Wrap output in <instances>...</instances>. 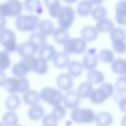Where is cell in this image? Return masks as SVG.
<instances>
[{"label": "cell", "mask_w": 126, "mask_h": 126, "mask_svg": "<svg viewBox=\"0 0 126 126\" xmlns=\"http://www.w3.org/2000/svg\"><path fill=\"white\" fill-rule=\"evenodd\" d=\"M114 28L113 22L108 18H104L98 21L95 25V29L101 32H111Z\"/></svg>", "instance_id": "83f0119b"}, {"label": "cell", "mask_w": 126, "mask_h": 126, "mask_svg": "<svg viewBox=\"0 0 126 126\" xmlns=\"http://www.w3.org/2000/svg\"><path fill=\"white\" fill-rule=\"evenodd\" d=\"M3 86L9 94L25 93L29 90L30 83L25 77H10L6 78Z\"/></svg>", "instance_id": "7a4b0ae2"}, {"label": "cell", "mask_w": 126, "mask_h": 126, "mask_svg": "<svg viewBox=\"0 0 126 126\" xmlns=\"http://www.w3.org/2000/svg\"><path fill=\"white\" fill-rule=\"evenodd\" d=\"M121 124L122 126H126V115L123 117L121 121Z\"/></svg>", "instance_id": "ee69618b"}, {"label": "cell", "mask_w": 126, "mask_h": 126, "mask_svg": "<svg viewBox=\"0 0 126 126\" xmlns=\"http://www.w3.org/2000/svg\"><path fill=\"white\" fill-rule=\"evenodd\" d=\"M37 28L40 33L44 36H48L54 33L55 30L53 23L49 19L39 21Z\"/></svg>", "instance_id": "d6986e66"}, {"label": "cell", "mask_w": 126, "mask_h": 126, "mask_svg": "<svg viewBox=\"0 0 126 126\" xmlns=\"http://www.w3.org/2000/svg\"><path fill=\"white\" fill-rule=\"evenodd\" d=\"M10 64V60L8 53L5 50H1L0 53V71L6 70Z\"/></svg>", "instance_id": "8d00e7d4"}, {"label": "cell", "mask_w": 126, "mask_h": 126, "mask_svg": "<svg viewBox=\"0 0 126 126\" xmlns=\"http://www.w3.org/2000/svg\"><path fill=\"white\" fill-rule=\"evenodd\" d=\"M58 120L51 114H47L43 118L42 124L43 126H58Z\"/></svg>", "instance_id": "b9f144b4"}, {"label": "cell", "mask_w": 126, "mask_h": 126, "mask_svg": "<svg viewBox=\"0 0 126 126\" xmlns=\"http://www.w3.org/2000/svg\"><path fill=\"white\" fill-rule=\"evenodd\" d=\"M83 66L82 63L77 61H73L69 63L67 70L69 74L73 77H78L82 72Z\"/></svg>", "instance_id": "1f68e13d"}, {"label": "cell", "mask_w": 126, "mask_h": 126, "mask_svg": "<svg viewBox=\"0 0 126 126\" xmlns=\"http://www.w3.org/2000/svg\"><path fill=\"white\" fill-rule=\"evenodd\" d=\"M107 14V9L104 6L100 5L95 7L91 12L92 17L97 21L105 18Z\"/></svg>", "instance_id": "d590c367"}, {"label": "cell", "mask_w": 126, "mask_h": 126, "mask_svg": "<svg viewBox=\"0 0 126 126\" xmlns=\"http://www.w3.org/2000/svg\"><path fill=\"white\" fill-rule=\"evenodd\" d=\"M44 114L43 108L39 105L32 106L29 110L28 115L29 118L33 121H37L42 118Z\"/></svg>", "instance_id": "4dcf8cb0"}, {"label": "cell", "mask_w": 126, "mask_h": 126, "mask_svg": "<svg viewBox=\"0 0 126 126\" xmlns=\"http://www.w3.org/2000/svg\"><path fill=\"white\" fill-rule=\"evenodd\" d=\"M72 120L78 124H89L94 120L95 116L91 109L79 108L73 109L70 114Z\"/></svg>", "instance_id": "ba28073f"}, {"label": "cell", "mask_w": 126, "mask_h": 126, "mask_svg": "<svg viewBox=\"0 0 126 126\" xmlns=\"http://www.w3.org/2000/svg\"><path fill=\"white\" fill-rule=\"evenodd\" d=\"M116 20L121 25H126V1L121 0L116 5Z\"/></svg>", "instance_id": "2e32d148"}, {"label": "cell", "mask_w": 126, "mask_h": 126, "mask_svg": "<svg viewBox=\"0 0 126 126\" xmlns=\"http://www.w3.org/2000/svg\"><path fill=\"white\" fill-rule=\"evenodd\" d=\"M86 42L80 37L69 38L63 44V49L67 54H82L86 50Z\"/></svg>", "instance_id": "8fae6325"}, {"label": "cell", "mask_w": 126, "mask_h": 126, "mask_svg": "<svg viewBox=\"0 0 126 126\" xmlns=\"http://www.w3.org/2000/svg\"><path fill=\"white\" fill-rule=\"evenodd\" d=\"M88 82L91 84H98L102 83L104 80L103 73L96 69H92L88 71L86 74Z\"/></svg>", "instance_id": "cb8c5ba5"}, {"label": "cell", "mask_w": 126, "mask_h": 126, "mask_svg": "<svg viewBox=\"0 0 126 126\" xmlns=\"http://www.w3.org/2000/svg\"><path fill=\"white\" fill-rule=\"evenodd\" d=\"M40 98L39 94L33 90H29L23 94V101L26 104L31 106L37 105Z\"/></svg>", "instance_id": "603a6c76"}, {"label": "cell", "mask_w": 126, "mask_h": 126, "mask_svg": "<svg viewBox=\"0 0 126 126\" xmlns=\"http://www.w3.org/2000/svg\"><path fill=\"white\" fill-rule=\"evenodd\" d=\"M20 97L14 94H12L9 95L5 100V104L6 108L10 111H13L17 109L20 105Z\"/></svg>", "instance_id": "e575fe53"}, {"label": "cell", "mask_w": 126, "mask_h": 126, "mask_svg": "<svg viewBox=\"0 0 126 126\" xmlns=\"http://www.w3.org/2000/svg\"><path fill=\"white\" fill-rule=\"evenodd\" d=\"M113 50L117 54H123L126 51V32L122 27L114 28L110 33Z\"/></svg>", "instance_id": "3957f363"}, {"label": "cell", "mask_w": 126, "mask_h": 126, "mask_svg": "<svg viewBox=\"0 0 126 126\" xmlns=\"http://www.w3.org/2000/svg\"><path fill=\"white\" fill-rule=\"evenodd\" d=\"M112 115L106 111L98 113L95 117L94 121L98 126H109L113 122Z\"/></svg>", "instance_id": "ffe728a7"}, {"label": "cell", "mask_w": 126, "mask_h": 126, "mask_svg": "<svg viewBox=\"0 0 126 126\" xmlns=\"http://www.w3.org/2000/svg\"><path fill=\"white\" fill-rule=\"evenodd\" d=\"M95 53V49L94 48L88 50L82 61V65L83 68L86 69L92 70L95 67L98 63V58Z\"/></svg>", "instance_id": "7c38bea8"}, {"label": "cell", "mask_w": 126, "mask_h": 126, "mask_svg": "<svg viewBox=\"0 0 126 126\" xmlns=\"http://www.w3.org/2000/svg\"><path fill=\"white\" fill-rule=\"evenodd\" d=\"M98 57L100 61L105 63H112L114 61L113 52L107 49L100 50L98 53Z\"/></svg>", "instance_id": "74e56055"}, {"label": "cell", "mask_w": 126, "mask_h": 126, "mask_svg": "<svg viewBox=\"0 0 126 126\" xmlns=\"http://www.w3.org/2000/svg\"><path fill=\"white\" fill-rule=\"evenodd\" d=\"M39 50V48L34 44L28 40L23 42L18 45L16 51L20 56L23 57L33 56Z\"/></svg>", "instance_id": "5bb4252c"}, {"label": "cell", "mask_w": 126, "mask_h": 126, "mask_svg": "<svg viewBox=\"0 0 126 126\" xmlns=\"http://www.w3.org/2000/svg\"><path fill=\"white\" fill-rule=\"evenodd\" d=\"M113 85L108 82L102 83L99 87L94 90L90 95V100L94 104H100L110 97L114 93Z\"/></svg>", "instance_id": "277c9868"}, {"label": "cell", "mask_w": 126, "mask_h": 126, "mask_svg": "<svg viewBox=\"0 0 126 126\" xmlns=\"http://www.w3.org/2000/svg\"><path fill=\"white\" fill-rule=\"evenodd\" d=\"M23 5L19 0H8L0 6L1 16L5 17H18L21 13Z\"/></svg>", "instance_id": "9c48e42d"}, {"label": "cell", "mask_w": 126, "mask_h": 126, "mask_svg": "<svg viewBox=\"0 0 126 126\" xmlns=\"http://www.w3.org/2000/svg\"><path fill=\"white\" fill-rule=\"evenodd\" d=\"M18 121L17 115L12 111L6 112L2 117V123L7 126H16Z\"/></svg>", "instance_id": "836d02e7"}, {"label": "cell", "mask_w": 126, "mask_h": 126, "mask_svg": "<svg viewBox=\"0 0 126 126\" xmlns=\"http://www.w3.org/2000/svg\"><path fill=\"white\" fill-rule=\"evenodd\" d=\"M54 65L58 68H63L68 65L69 63V57L65 52L60 51L56 53L53 59Z\"/></svg>", "instance_id": "e0dca14e"}, {"label": "cell", "mask_w": 126, "mask_h": 126, "mask_svg": "<svg viewBox=\"0 0 126 126\" xmlns=\"http://www.w3.org/2000/svg\"><path fill=\"white\" fill-rule=\"evenodd\" d=\"M39 22V18L35 15L23 14L17 17L15 25L19 31L32 32L36 29Z\"/></svg>", "instance_id": "5b68a950"}, {"label": "cell", "mask_w": 126, "mask_h": 126, "mask_svg": "<svg viewBox=\"0 0 126 126\" xmlns=\"http://www.w3.org/2000/svg\"><path fill=\"white\" fill-rule=\"evenodd\" d=\"M81 36L87 41H94L97 37L98 31L94 27L87 25L83 27L80 32Z\"/></svg>", "instance_id": "ac0fdd59"}, {"label": "cell", "mask_w": 126, "mask_h": 126, "mask_svg": "<svg viewBox=\"0 0 126 126\" xmlns=\"http://www.w3.org/2000/svg\"><path fill=\"white\" fill-rule=\"evenodd\" d=\"M37 59L34 56L22 57L18 63L12 66L11 70L13 74L19 77H24L30 71L34 70Z\"/></svg>", "instance_id": "6da1fadb"}, {"label": "cell", "mask_w": 126, "mask_h": 126, "mask_svg": "<svg viewBox=\"0 0 126 126\" xmlns=\"http://www.w3.org/2000/svg\"></svg>", "instance_id": "7dc6e473"}, {"label": "cell", "mask_w": 126, "mask_h": 126, "mask_svg": "<svg viewBox=\"0 0 126 126\" xmlns=\"http://www.w3.org/2000/svg\"><path fill=\"white\" fill-rule=\"evenodd\" d=\"M0 41L8 53H12L17 50L18 46L15 34L11 30L6 28L0 30Z\"/></svg>", "instance_id": "52a82bcc"}, {"label": "cell", "mask_w": 126, "mask_h": 126, "mask_svg": "<svg viewBox=\"0 0 126 126\" xmlns=\"http://www.w3.org/2000/svg\"><path fill=\"white\" fill-rule=\"evenodd\" d=\"M47 70L48 64L46 61L39 57L37 58L36 66L34 71L39 74H43L46 72Z\"/></svg>", "instance_id": "ab89813d"}, {"label": "cell", "mask_w": 126, "mask_h": 126, "mask_svg": "<svg viewBox=\"0 0 126 126\" xmlns=\"http://www.w3.org/2000/svg\"><path fill=\"white\" fill-rule=\"evenodd\" d=\"M24 8L30 12H34L37 14H41L43 12L41 3L39 0H25Z\"/></svg>", "instance_id": "d4e9b609"}, {"label": "cell", "mask_w": 126, "mask_h": 126, "mask_svg": "<svg viewBox=\"0 0 126 126\" xmlns=\"http://www.w3.org/2000/svg\"><path fill=\"white\" fill-rule=\"evenodd\" d=\"M45 5L48 8L50 15L54 18H57L59 12L62 7L59 0H44Z\"/></svg>", "instance_id": "f1b7e54d"}, {"label": "cell", "mask_w": 126, "mask_h": 126, "mask_svg": "<svg viewBox=\"0 0 126 126\" xmlns=\"http://www.w3.org/2000/svg\"><path fill=\"white\" fill-rule=\"evenodd\" d=\"M93 3L91 1L82 0L79 1L76 7L77 13L82 17L88 16L92 11Z\"/></svg>", "instance_id": "4316f807"}, {"label": "cell", "mask_w": 126, "mask_h": 126, "mask_svg": "<svg viewBox=\"0 0 126 126\" xmlns=\"http://www.w3.org/2000/svg\"><path fill=\"white\" fill-rule=\"evenodd\" d=\"M91 2L94 4H100L101 2H103V1L102 0H91Z\"/></svg>", "instance_id": "f6af8a7d"}, {"label": "cell", "mask_w": 126, "mask_h": 126, "mask_svg": "<svg viewBox=\"0 0 126 126\" xmlns=\"http://www.w3.org/2000/svg\"><path fill=\"white\" fill-rule=\"evenodd\" d=\"M74 1H71V2H74ZM65 2H70V1H65Z\"/></svg>", "instance_id": "bcb514c9"}, {"label": "cell", "mask_w": 126, "mask_h": 126, "mask_svg": "<svg viewBox=\"0 0 126 126\" xmlns=\"http://www.w3.org/2000/svg\"><path fill=\"white\" fill-rule=\"evenodd\" d=\"M117 102L119 104V107L120 110L126 113V96L124 95Z\"/></svg>", "instance_id": "7bdbcfd3"}, {"label": "cell", "mask_w": 126, "mask_h": 126, "mask_svg": "<svg viewBox=\"0 0 126 126\" xmlns=\"http://www.w3.org/2000/svg\"><path fill=\"white\" fill-rule=\"evenodd\" d=\"M65 108L62 105H59L54 107L52 110L51 115L57 120H60L64 118L66 115Z\"/></svg>", "instance_id": "60d3db41"}, {"label": "cell", "mask_w": 126, "mask_h": 126, "mask_svg": "<svg viewBox=\"0 0 126 126\" xmlns=\"http://www.w3.org/2000/svg\"><path fill=\"white\" fill-rule=\"evenodd\" d=\"M58 22L59 26L63 29L70 27L75 18V12L73 8L68 6H62L58 15Z\"/></svg>", "instance_id": "30bf717a"}, {"label": "cell", "mask_w": 126, "mask_h": 126, "mask_svg": "<svg viewBox=\"0 0 126 126\" xmlns=\"http://www.w3.org/2000/svg\"><path fill=\"white\" fill-rule=\"evenodd\" d=\"M56 83L60 89L64 91H69L73 86L72 77L67 73H61L57 77Z\"/></svg>", "instance_id": "9a60e30c"}, {"label": "cell", "mask_w": 126, "mask_h": 126, "mask_svg": "<svg viewBox=\"0 0 126 126\" xmlns=\"http://www.w3.org/2000/svg\"><path fill=\"white\" fill-rule=\"evenodd\" d=\"M29 41L34 44L40 50L46 44V38L39 32H33L29 37Z\"/></svg>", "instance_id": "d6a6232c"}, {"label": "cell", "mask_w": 126, "mask_h": 126, "mask_svg": "<svg viewBox=\"0 0 126 126\" xmlns=\"http://www.w3.org/2000/svg\"><path fill=\"white\" fill-rule=\"evenodd\" d=\"M56 54V49L52 45L46 44L39 50V57L46 62L53 59Z\"/></svg>", "instance_id": "44dd1931"}, {"label": "cell", "mask_w": 126, "mask_h": 126, "mask_svg": "<svg viewBox=\"0 0 126 126\" xmlns=\"http://www.w3.org/2000/svg\"><path fill=\"white\" fill-rule=\"evenodd\" d=\"M39 95L42 100L54 107L60 105L63 99L60 91L49 87L43 88L41 90Z\"/></svg>", "instance_id": "8992f818"}, {"label": "cell", "mask_w": 126, "mask_h": 126, "mask_svg": "<svg viewBox=\"0 0 126 126\" xmlns=\"http://www.w3.org/2000/svg\"><path fill=\"white\" fill-rule=\"evenodd\" d=\"M93 90L92 84L88 81H86L80 84L77 89V93L81 98H85L90 96Z\"/></svg>", "instance_id": "f546056e"}, {"label": "cell", "mask_w": 126, "mask_h": 126, "mask_svg": "<svg viewBox=\"0 0 126 126\" xmlns=\"http://www.w3.org/2000/svg\"><path fill=\"white\" fill-rule=\"evenodd\" d=\"M111 67L115 73L126 76V60L123 58H117L111 63Z\"/></svg>", "instance_id": "7402d4cb"}, {"label": "cell", "mask_w": 126, "mask_h": 126, "mask_svg": "<svg viewBox=\"0 0 126 126\" xmlns=\"http://www.w3.org/2000/svg\"><path fill=\"white\" fill-rule=\"evenodd\" d=\"M81 100V97L77 93L73 90L67 91L63 96V102L66 107L69 109L77 108Z\"/></svg>", "instance_id": "4fadbf2b"}, {"label": "cell", "mask_w": 126, "mask_h": 126, "mask_svg": "<svg viewBox=\"0 0 126 126\" xmlns=\"http://www.w3.org/2000/svg\"><path fill=\"white\" fill-rule=\"evenodd\" d=\"M115 86L118 92L122 94L126 93V76H119L115 81Z\"/></svg>", "instance_id": "f35d334b"}, {"label": "cell", "mask_w": 126, "mask_h": 126, "mask_svg": "<svg viewBox=\"0 0 126 126\" xmlns=\"http://www.w3.org/2000/svg\"><path fill=\"white\" fill-rule=\"evenodd\" d=\"M69 33L65 29L58 28L55 29L53 33L54 41L59 44H64L69 39Z\"/></svg>", "instance_id": "484cf974"}]
</instances>
